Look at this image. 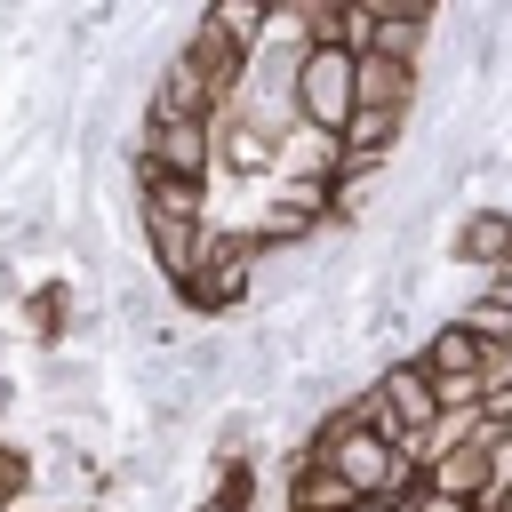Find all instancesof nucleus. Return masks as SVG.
I'll use <instances>...</instances> for the list:
<instances>
[{
    "mask_svg": "<svg viewBox=\"0 0 512 512\" xmlns=\"http://www.w3.org/2000/svg\"><path fill=\"white\" fill-rule=\"evenodd\" d=\"M288 112H296V128L336 136L352 120V56L344 48H304L296 56V80H288Z\"/></svg>",
    "mask_w": 512,
    "mask_h": 512,
    "instance_id": "nucleus-2",
    "label": "nucleus"
},
{
    "mask_svg": "<svg viewBox=\"0 0 512 512\" xmlns=\"http://www.w3.org/2000/svg\"><path fill=\"white\" fill-rule=\"evenodd\" d=\"M368 392H376V408L392 416V432H424V424L440 416V400H432V376L416 368V352H392V360H376Z\"/></svg>",
    "mask_w": 512,
    "mask_h": 512,
    "instance_id": "nucleus-5",
    "label": "nucleus"
},
{
    "mask_svg": "<svg viewBox=\"0 0 512 512\" xmlns=\"http://www.w3.org/2000/svg\"><path fill=\"white\" fill-rule=\"evenodd\" d=\"M200 232H208V224H152V216H136V240H144V256H152V272H160L168 288L200 264Z\"/></svg>",
    "mask_w": 512,
    "mask_h": 512,
    "instance_id": "nucleus-8",
    "label": "nucleus"
},
{
    "mask_svg": "<svg viewBox=\"0 0 512 512\" xmlns=\"http://www.w3.org/2000/svg\"><path fill=\"white\" fill-rule=\"evenodd\" d=\"M352 512H376V504H352Z\"/></svg>",
    "mask_w": 512,
    "mask_h": 512,
    "instance_id": "nucleus-16",
    "label": "nucleus"
},
{
    "mask_svg": "<svg viewBox=\"0 0 512 512\" xmlns=\"http://www.w3.org/2000/svg\"><path fill=\"white\" fill-rule=\"evenodd\" d=\"M376 192H384V168H352V160H344V168L328 176V224L352 232V224L376 208Z\"/></svg>",
    "mask_w": 512,
    "mask_h": 512,
    "instance_id": "nucleus-12",
    "label": "nucleus"
},
{
    "mask_svg": "<svg viewBox=\"0 0 512 512\" xmlns=\"http://www.w3.org/2000/svg\"><path fill=\"white\" fill-rule=\"evenodd\" d=\"M168 368H176V384L192 392V408H224V376H232V336L224 328H200V336H184L176 352H168Z\"/></svg>",
    "mask_w": 512,
    "mask_h": 512,
    "instance_id": "nucleus-7",
    "label": "nucleus"
},
{
    "mask_svg": "<svg viewBox=\"0 0 512 512\" xmlns=\"http://www.w3.org/2000/svg\"><path fill=\"white\" fill-rule=\"evenodd\" d=\"M280 384H288V352H280V336H272V328L232 336V376H224V400L264 408V400H280Z\"/></svg>",
    "mask_w": 512,
    "mask_h": 512,
    "instance_id": "nucleus-4",
    "label": "nucleus"
},
{
    "mask_svg": "<svg viewBox=\"0 0 512 512\" xmlns=\"http://www.w3.org/2000/svg\"><path fill=\"white\" fill-rule=\"evenodd\" d=\"M216 168H224L232 184H272V168H280V136L224 104V112L208 120V176H216Z\"/></svg>",
    "mask_w": 512,
    "mask_h": 512,
    "instance_id": "nucleus-3",
    "label": "nucleus"
},
{
    "mask_svg": "<svg viewBox=\"0 0 512 512\" xmlns=\"http://www.w3.org/2000/svg\"><path fill=\"white\" fill-rule=\"evenodd\" d=\"M200 24H208L232 56H248V48L272 32V0H216V8H200Z\"/></svg>",
    "mask_w": 512,
    "mask_h": 512,
    "instance_id": "nucleus-10",
    "label": "nucleus"
},
{
    "mask_svg": "<svg viewBox=\"0 0 512 512\" xmlns=\"http://www.w3.org/2000/svg\"><path fill=\"white\" fill-rule=\"evenodd\" d=\"M248 272H256V248L232 232V224H208L200 232V264L168 288L184 312H200V320H232V312H248Z\"/></svg>",
    "mask_w": 512,
    "mask_h": 512,
    "instance_id": "nucleus-1",
    "label": "nucleus"
},
{
    "mask_svg": "<svg viewBox=\"0 0 512 512\" xmlns=\"http://www.w3.org/2000/svg\"><path fill=\"white\" fill-rule=\"evenodd\" d=\"M256 424H264V408H240V400H224V408H216V424H208V464H216V472H240V464H256Z\"/></svg>",
    "mask_w": 512,
    "mask_h": 512,
    "instance_id": "nucleus-9",
    "label": "nucleus"
},
{
    "mask_svg": "<svg viewBox=\"0 0 512 512\" xmlns=\"http://www.w3.org/2000/svg\"><path fill=\"white\" fill-rule=\"evenodd\" d=\"M192 512H256V464H240V472H216V480L192 496Z\"/></svg>",
    "mask_w": 512,
    "mask_h": 512,
    "instance_id": "nucleus-13",
    "label": "nucleus"
},
{
    "mask_svg": "<svg viewBox=\"0 0 512 512\" xmlns=\"http://www.w3.org/2000/svg\"><path fill=\"white\" fill-rule=\"evenodd\" d=\"M0 296H24V272H16V256L0 248Z\"/></svg>",
    "mask_w": 512,
    "mask_h": 512,
    "instance_id": "nucleus-15",
    "label": "nucleus"
},
{
    "mask_svg": "<svg viewBox=\"0 0 512 512\" xmlns=\"http://www.w3.org/2000/svg\"><path fill=\"white\" fill-rule=\"evenodd\" d=\"M360 496L328 472V464H304V456H288V512H352Z\"/></svg>",
    "mask_w": 512,
    "mask_h": 512,
    "instance_id": "nucleus-11",
    "label": "nucleus"
},
{
    "mask_svg": "<svg viewBox=\"0 0 512 512\" xmlns=\"http://www.w3.org/2000/svg\"><path fill=\"white\" fill-rule=\"evenodd\" d=\"M448 264H464V272H496V264H512V208H504V200L464 208L456 232H448Z\"/></svg>",
    "mask_w": 512,
    "mask_h": 512,
    "instance_id": "nucleus-6",
    "label": "nucleus"
},
{
    "mask_svg": "<svg viewBox=\"0 0 512 512\" xmlns=\"http://www.w3.org/2000/svg\"><path fill=\"white\" fill-rule=\"evenodd\" d=\"M24 488H32V456H24L16 440H0V512L24 504Z\"/></svg>",
    "mask_w": 512,
    "mask_h": 512,
    "instance_id": "nucleus-14",
    "label": "nucleus"
}]
</instances>
